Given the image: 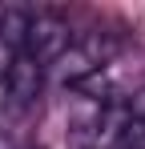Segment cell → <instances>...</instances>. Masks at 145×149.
<instances>
[{"label": "cell", "mask_w": 145, "mask_h": 149, "mask_svg": "<svg viewBox=\"0 0 145 149\" xmlns=\"http://www.w3.org/2000/svg\"><path fill=\"white\" fill-rule=\"evenodd\" d=\"M72 45L69 36V24L61 20V16H52V12H36L32 20H28V40H24V56H32L40 69L52 65L61 52Z\"/></svg>", "instance_id": "1"}, {"label": "cell", "mask_w": 145, "mask_h": 149, "mask_svg": "<svg viewBox=\"0 0 145 149\" xmlns=\"http://www.w3.org/2000/svg\"><path fill=\"white\" fill-rule=\"evenodd\" d=\"M40 81H45V69L32 61V56H16V65L8 69L4 77V85H8V101H12V109H28L32 101L40 97Z\"/></svg>", "instance_id": "2"}, {"label": "cell", "mask_w": 145, "mask_h": 149, "mask_svg": "<svg viewBox=\"0 0 145 149\" xmlns=\"http://www.w3.org/2000/svg\"><path fill=\"white\" fill-rule=\"evenodd\" d=\"M16 56H20V52L12 49V45H4V40H0V77H8V69L16 65Z\"/></svg>", "instance_id": "3"}]
</instances>
